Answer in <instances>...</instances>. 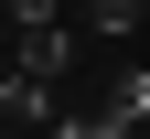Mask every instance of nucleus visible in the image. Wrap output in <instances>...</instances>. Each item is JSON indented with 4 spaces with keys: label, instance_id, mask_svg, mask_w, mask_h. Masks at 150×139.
Wrapping results in <instances>:
<instances>
[{
    "label": "nucleus",
    "instance_id": "obj_1",
    "mask_svg": "<svg viewBox=\"0 0 150 139\" xmlns=\"http://www.w3.org/2000/svg\"><path fill=\"white\" fill-rule=\"evenodd\" d=\"M0 11H11L22 32H32V22H64V0H0Z\"/></svg>",
    "mask_w": 150,
    "mask_h": 139
}]
</instances>
